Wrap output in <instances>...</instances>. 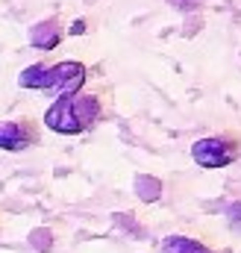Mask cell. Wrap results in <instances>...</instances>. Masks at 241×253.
I'll list each match as a JSON object with an SVG mask.
<instances>
[{
  "mask_svg": "<svg viewBox=\"0 0 241 253\" xmlns=\"http://www.w3.org/2000/svg\"><path fill=\"white\" fill-rule=\"evenodd\" d=\"M103 118H106V91L80 88L71 94H59L47 106L44 126L59 135H80V132L97 126Z\"/></svg>",
  "mask_w": 241,
  "mask_h": 253,
  "instance_id": "6da1fadb",
  "label": "cell"
},
{
  "mask_svg": "<svg viewBox=\"0 0 241 253\" xmlns=\"http://www.w3.org/2000/svg\"><path fill=\"white\" fill-rule=\"evenodd\" d=\"M162 253H212V248L200 239H191V236H165L162 245H159Z\"/></svg>",
  "mask_w": 241,
  "mask_h": 253,
  "instance_id": "8992f818",
  "label": "cell"
},
{
  "mask_svg": "<svg viewBox=\"0 0 241 253\" xmlns=\"http://www.w3.org/2000/svg\"><path fill=\"white\" fill-rule=\"evenodd\" d=\"M0 227H3V218H0Z\"/></svg>",
  "mask_w": 241,
  "mask_h": 253,
  "instance_id": "ba28073f",
  "label": "cell"
},
{
  "mask_svg": "<svg viewBox=\"0 0 241 253\" xmlns=\"http://www.w3.org/2000/svg\"><path fill=\"white\" fill-rule=\"evenodd\" d=\"M62 39H65V24L56 15L41 21V24H36V27H30V44L36 50H56Z\"/></svg>",
  "mask_w": 241,
  "mask_h": 253,
  "instance_id": "5b68a950",
  "label": "cell"
},
{
  "mask_svg": "<svg viewBox=\"0 0 241 253\" xmlns=\"http://www.w3.org/2000/svg\"><path fill=\"white\" fill-rule=\"evenodd\" d=\"M88 80V68L77 59H62V62H39L21 71L18 83L33 91H50V94H71L80 91Z\"/></svg>",
  "mask_w": 241,
  "mask_h": 253,
  "instance_id": "7a4b0ae2",
  "label": "cell"
},
{
  "mask_svg": "<svg viewBox=\"0 0 241 253\" xmlns=\"http://www.w3.org/2000/svg\"><path fill=\"white\" fill-rule=\"evenodd\" d=\"M191 159L200 168H227L241 159V135L239 132L206 135L191 144Z\"/></svg>",
  "mask_w": 241,
  "mask_h": 253,
  "instance_id": "3957f363",
  "label": "cell"
},
{
  "mask_svg": "<svg viewBox=\"0 0 241 253\" xmlns=\"http://www.w3.org/2000/svg\"><path fill=\"white\" fill-rule=\"evenodd\" d=\"M227 218H230V227L241 233V200H233V203L227 206Z\"/></svg>",
  "mask_w": 241,
  "mask_h": 253,
  "instance_id": "52a82bcc",
  "label": "cell"
},
{
  "mask_svg": "<svg viewBox=\"0 0 241 253\" xmlns=\"http://www.w3.org/2000/svg\"><path fill=\"white\" fill-rule=\"evenodd\" d=\"M41 141V121L33 115H18L0 121V150L6 153H24Z\"/></svg>",
  "mask_w": 241,
  "mask_h": 253,
  "instance_id": "277c9868",
  "label": "cell"
}]
</instances>
